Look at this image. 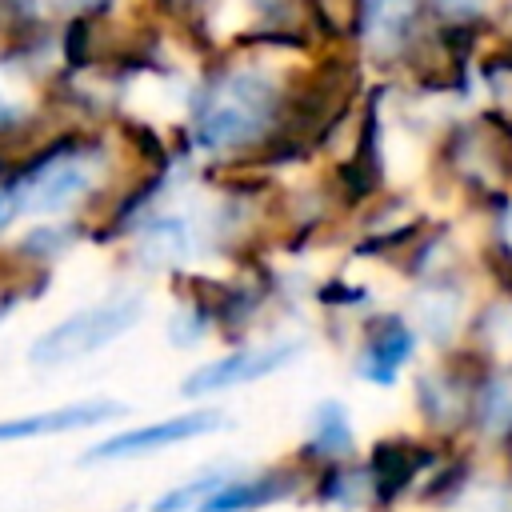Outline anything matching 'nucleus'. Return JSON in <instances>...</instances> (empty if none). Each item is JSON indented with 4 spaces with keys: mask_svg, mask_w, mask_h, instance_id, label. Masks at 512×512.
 <instances>
[{
    "mask_svg": "<svg viewBox=\"0 0 512 512\" xmlns=\"http://www.w3.org/2000/svg\"><path fill=\"white\" fill-rule=\"evenodd\" d=\"M168 8H176V12H188V8H200L204 0H164Z\"/></svg>",
    "mask_w": 512,
    "mask_h": 512,
    "instance_id": "obj_18",
    "label": "nucleus"
},
{
    "mask_svg": "<svg viewBox=\"0 0 512 512\" xmlns=\"http://www.w3.org/2000/svg\"><path fill=\"white\" fill-rule=\"evenodd\" d=\"M412 356V328L400 316H380L368 328V344H364V360L360 372L376 384H392L396 368Z\"/></svg>",
    "mask_w": 512,
    "mask_h": 512,
    "instance_id": "obj_10",
    "label": "nucleus"
},
{
    "mask_svg": "<svg viewBox=\"0 0 512 512\" xmlns=\"http://www.w3.org/2000/svg\"><path fill=\"white\" fill-rule=\"evenodd\" d=\"M504 124H492V120H476L468 128H460L448 144V160L456 164V172L468 180V184H496L504 160H508V144H504Z\"/></svg>",
    "mask_w": 512,
    "mask_h": 512,
    "instance_id": "obj_5",
    "label": "nucleus"
},
{
    "mask_svg": "<svg viewBox=\"0 0 512 512\" xmlns=\"http://www.w3.org/2000/svg\"><path fill=\"white\" fill-rule=\"evenodd\" d=\"M216 428H224V416L220 412H184V416H172V420H160V424L132 428V432H120V436L100 440L96 448L84 452V464L124 460V456H148V452L172 448L180 440H192V436H204V432H216Z\"/></svg>",
    "mask_w": 512,
    "mask_h": 512,
    "instance_id": "obj_3",
    "label": "nucleus"
},
{
    "mask_svg": "<svg viewBox=\"0 0 512 512\" xmlns=\"http://www.w3.org/2000/svg\"><path fill=\"white\" fill-rule=\"evenodd\" d=\"M476 412H480L484 432H496V436H508V432H512V368L496 372V376L480 388Z\"/></svg>",
    "mask_w": 512,
    "mask_h": 512,
    "instance_id": "obj_14",
    "label": "nucleus"
},
{
    "mask_svg": "<svg viewBox=\"0 0 512 512\" xmlns=\"http://www.w3.org/2000/svg\"><path fill=\"white\" fill-rule=\"evenodd\" d=\"M116 416H124V404H116V400H80V404H68V408L0 420V440H28V436L76 432V428H92V424H104V420H116Z\"/></svg>",
    "mask_w": 512,
    "mask_h": 512,
    "instance_id": "obj_7",
    "label": "nucleus"
},
{
    "mask_svg": "<svg viewBox=\"0 0 512 512\" xmlns=\"http://www.w3.org/2000/svg\"><path fill=\"white\" fill-rule=\"evenodd\" d=\"M300 484L296 472H268L260 480H240V484H224L200 512H248V508H264V504H276L284 496H292Z\"/></svg>",
    "mask_w": 512,
    "mask_h": 512,
    "instance_id": "obj_11",
    "label": "nucleus"
},
{
    "mask_svg": "<svg viewBox=\"0 0 512 512\" xmlns=\"http://www.w3.org/2000/svg\"><path fill=\"white\" fill-rule=\"evenodd\" d=\"M144 312V300L140 296H120V300H108V304H96L88 312H76L68 320H60L56 328H48L36 344H32V364L40 368H52V364H68V360H80L104 344H112L116 336H124Z\"/></svg>",
    "mask_w": 512,
    "mask_h": 512,
    "instance_id": "obj_2",
    "label": "nucleus"
},
{
    "mask_svg": "<svg viewBox=\"0 0 512 512\" xmlns=\"http://www.w3.org/2000/svg\"><path fill=\"white\" fill-rule=\"evenodd\" d=\"M416 4L420 0H368L364 28H368V40L380 56L396 52L404 44V36L412 32V20H416Z\"/></svg>",
    "mask_w": 512,
    "mask_h": 512,
    "instance_id": "obj_12",
    "label": "nucleus"
},
{
    "mask_svg": "<svg viewBox=\"0 0 512 512\" xmlns=\"http://www.w3.org/2000/svg\"><path fill=\"white\" fill-rule=\"evenodd\" d=\"M48 152H56V124L48 116L0 120V172H32Z\"/></svg>",
    "mask_w": 512,
    "mask_h": 512,
    "instance_id": "obj_9",
    "label": "nucleus"
},
{
    "mask_svg": "<svg viewBox=\"0 0 512 512\" xmlns=\"http://www.w3.org/2000/svg\"><path fill=\"white\" fill-rule=\"evenodd\" d=\"M88 188V176L80 168V160H52V152L24 172V188L12 192V208H28V212H52L64 208L68 200H76Z\"/></svg>",
    "mask_w": 512,
    "mask_h": 512,
    "instance_id": "obj_6",
    "label": "nucleus"
},
{
    "mask_svg": "<svg viewBox=\"0 0 512 512\" xmlns=\"http://www.w3.org/2000/svg\"><path fill=\"white\" fill-rule=\"evenodd\" d=\"M312 4V12H316V20L332 32V36H352V32H360V24H364V0H308Z\"/></svg>",
    "mask_w": 512,
    "mask_h": 512,
    "instance_id": "obj_16",
    "label": "nucleus"
},
{
    "mask_svg": "<svg viewBox=\"0 0 512 512\" xmlns=\"http://www.w3.org/2000/svg\"><path fill=\"white\" fill-rule=\"evenodd\" d=\"M300 352V344H268V348H248V352H232L224 360H212L204 368H196L188 380H184V396H208V392H220V388H236V384H248V380H260L276 368H284L292 356Z\"/></svg>",
    "mask_w": 512,
    "mask_h": 512,
    "instance_id": "obj_4",
    "label": "nucleus"
},
{
    "mask_svg": "<svg viewBox=\"0 0 512 512\" xmlns=\"http://www.w3.org/2000/svg\"><path fill=\"white\" fill-rule=\"evenodd\" d=\"M312 452L320 456H348L352 452V424L344 416V408L336 400L320 404L316 408V420H312Z\"/></svg>",
    "mask_w": 512,
    "mask_h": 512,
    "instance_id": "obj_15",
    "label": "nucleus"
},
{
    "mask_svg": "<svg viewBox=\"0 0 512 512\" xmlns=\"http://www.w3.org/2000/svg\"><path fill=\"white\" fill-rule=\"evenodd\" d=\"M428 460H432V452L412 440H380L372 448V464H368V484H372L376 500L392 504Z\"/></svg>",
    "mask_w": 512,
    "mask_h": 512,
    "instance_id": "obj_8",
    "label": "nucleus"
},
{
    "mask_svg": "<svg viewBox=\"0 0 512 512\" xmlns=\"http://www.w3.org/2000/svg\"><path fill=\"white\" fill-rule=\"evenodd\" d=\"M420 408L424 416L436 424V428H452L464 420L468 412V388H464V376H424L420 380Z\"/></svg>",
    "mask_w": 512,
    "mask_h": 512,
    "instance_id": "obj_13",
    "label": "nucleus"
},
{
    "mask_svg": "<svg viewBox=\"0 0 512 512\" xmlns=\"http://www.w3.org/2000/svg\"><path fill=\"white\" fill-rule=\"evenodd\" d=\"M56 8H88V4H96V0H52Z\"/></svg>",
    "mask_w": 512,
    "mask_h": 512,
    "instance_id": "obj_19",
    "label": "nucleus"
},
{
    "mask_svg": "<svg viewBox=\"0 0 512 512\" xmlns=\"http://www.w3.org/2000/svg\"><path fill=\"white\" fill-rule=\"evenodd\" d=\"M224 484H228V480H224L220 472L200 476V480H192V484H184V488L168 492L164 500H156V504H152V512H188L192 504H200V508H204V504H208V500H212V496H216Z\"/></svg>",
    "mask_w": 512,
    "mask_h": 512,
    "instance_id": "obj_17",
    "label": "nucleus"
},
{
    "mask_svg": "<svg viewBox=\"0 0 512 512\" xmlns=\"http://www.w3.org/2000/svg\"><path fill=\"white\" fill-rule=\"evenodd\" d=\"M272 116H276V88L256 72H240L228 76L220 92L204 104L196 140L204 148H244L272 124Z\"/></svg>",
    "mask_w": 512,
    "mask_h": 512,
    "instance_id": "obj_1",
    "label": "nucleus"
}]
</instances>
